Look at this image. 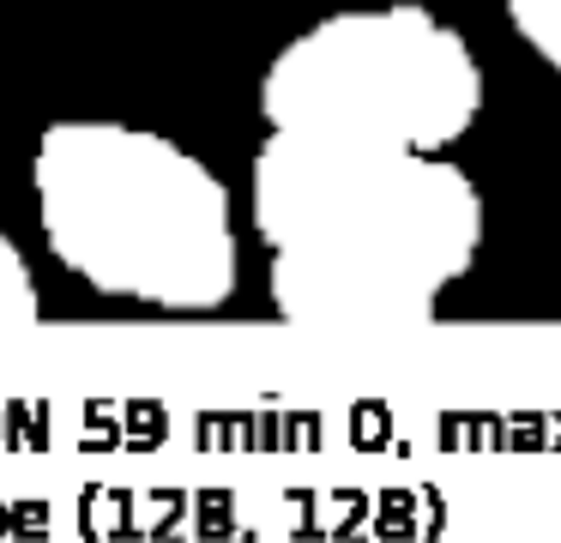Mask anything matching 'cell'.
<instances>
[{
    "label": "cell",
    "instance_id": "7a4b0ae2",
    "mask_svg": "<svg viewBox=\"0 0 561 543\" xmlns=\"http://www.w3.org/2000/svg\"><path fill=\"white\" fill-rule=\"evenodd\" d=\"M43 248L67 278L158 314H211L242 284L236 193L199 151L115 115H61L31 151Z\"/></svg>",
    "mask_w": 561,
    "mask_h": 543
},
{
    "label": "cell",
    "instance_id": "6da1fadb",
    "mask_svg": "<svg viewBox=\"0 0 561 543\" xmlns=\"http://www.w3.org/2000/svg\"><path fill=\"white\" fill-rule=\"evenodd\" d=\"M266 296L290 326H423L477 265L489 205L447 151L266 133L248 163Z\"/></svg>",
    "mask_w": 561,
    "mask_h": 543
},
{
    "label": "cell",
    "instance_id": "3957f363",
    "mask_svg": "<svg viewBox=\"0 0 561 543\" xmlns=\"http://www.w3.org/2000/svg\"><path fill=\"white\" fill-rule=\"evenodd\" d=\"M477 48L416 0L344 7L308 24L260 72L266 133H308L380 151H453L483 115Z\"/></svg>",
    "mask_w": 561,
    "mask_h": 543
},
{
    "label": "cell",
    "instance_id": "5b68a950",
    "mask_svg": "<svg viewBox=\"0 0 561 543\" xmlns=\"http://www.w3.org/2000/svg\"><path fill=\"white\" fill-rule=\"evenodd\" d=\"M507 24L549 72H561V0H501Z\"/></svg>",
    "mask_w": 561,
    "mask_h": 543
},
{
    "label": "cell",
    "instance_id": "277c9868",
    "mask_svg": "<svg viewBox=\"0 0 561 543\" xmlns=\"http://www.w3.org/2000/svg\"><path fill=\"white\" fill-rule=\"evenodd\" d=\"M43 320V290L31 278V260L7 229H0V338L31 332Z\"/></svg>",
    "mask_w": 561,
    "mask_h": 543
}]
</instances>
